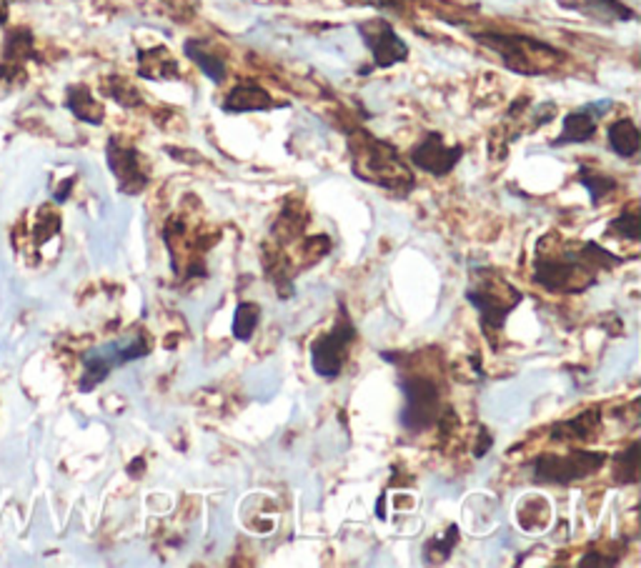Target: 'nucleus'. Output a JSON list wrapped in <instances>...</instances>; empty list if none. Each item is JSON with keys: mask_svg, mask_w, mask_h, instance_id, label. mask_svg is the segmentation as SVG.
<instances>
[{"mask_svg": "<svg viewBox=\"0 0 641 568\" xmlns=\"http://www.w3.org/2000/svg\"><path fill=\"white\" fill-rule=\"evenodd\" d=\"M621 264V256L601 248L596 240L574 243L547 236L536 248L534 280L551 293H584L599 283L601 273Z\"/></svg>", "mask_w": 641, "mask_h": 568, "instance_id": "obj_1", "label": "nucleus"}, {"mask_svg": "<svg viewBox=\"0 0 641 568\" xmlns=\"http://www.w3.org/2000/svg\"><path fill=\"white\" fill-rule=\"evenodd\" d=\"M348 150H351L353 173L361 181H369V183L381 185L388 191H399V193H409L414 188V175L401 160L396 148L374 138L371 133H351Z\"/></svg>", "mask_w": 641, "mask_h": 568, "instance_id": "obj_2", "label": "nucleus"}, {"mask_svg": "<svg viewBox=\"0 0 641 568\" xmlns=\"http://www.w3.org/2000/svg\"><path fill=\"white\" fill-rule=\"evenodd\" d=\"M471 286L467 288V301L479 313L481 329L486 338L494 345V336L504 329L508 313L523 301V296L516 286H511L507 278L494 268H474L471 271Z\"/></svg>", "mask_w": 641, "mask_h": 568, "instance_id": "obj_3", "label": "nucleus"}, {"mask_svg": "<svg viewBox=\"0 0 641 568\" xmlns=\"http://www.w3.org/2000/svg\"><path fill=\"white\" fill-rule=\"evenodd\" d=\"M483 48L494 51L501 63L519 73V76H541L561 63V53L551 48L544 40L531 36H514V33H496V30H481L474 36Z\"/></svg>", "mask_w": 641, "mask_h": 568, "instance_id": "obj_4", "label": "nucleus"}, {"mask_svg": "<svg viewBox=\"0 0 641 568\" xmlns=\"http://www.w3.org/2000/svg\"><path fill=\"white\" fill-rule=\"evenodd\" d=\"M148 353H150V336L146 330H134L118 341L95 345L93 351H88L83 356V376H80L78 388L83 394H88V391H93L95 385L106 381L110 370L128 366L134 361H141Z\"/></svg>", "mask_w": 641, "mask_h": 568, "instance_id": "obj_5", "label": "nucleus"}, {"mask_svg": "<svg viewBox=\"0 0 641 568\" xmlns=\"http://www.w3.org/2000/svg\"><path fill=\"white\" fill-rule=\"evenodd\" d=\"M399 388L403 394L399 421L406 434H424L441 421V413H443L441 388L431 376L403 370L399 373Z\"/></svg>", "mask_w": 641, "mask_h": 568, "instance_id": "obj_6", "label": "nucleus"}, {"mask_svg": "<svg viewBox=\"0 0 641 568\" xmlns=\"http://www.w3.org/2000/svg\"><path fill=\"white\" fill-rule=\"evenodd\" d=\"M356 341V326L346 313V308L341 311V316L334 323V329L326 336H320L311 345V366L319 378L334 381L341 376V370L346 366L348 351Z\"/></svg>", "mask_w": 641, "mask_h": 568, "instance_id": "obj_7", "label": "nucleus"}, {"mask_svg": "<svg viewBox=\"0 0 641 568\" xmlns=\"http://www.w3.org/2000/svg\"><path fill=\"white\" fill-rule=\"evenodd\" d=\"M604 463H606V453H599V450H574L569 456L547 453V456L534 458L531 474H534V481H539V483L569 486L574 481L594 476Z\"/></svg>", "mask_w": 641, "mask_h": 568, "instance_id": "obj_8", "label": "nucleus"}, {"mask_svg": "<svg viewBox=\"0 0 641 568\" xmlns=\"http://www.w3.org/2000/svg\"><path fill=\"white\" fill-rule=\"evenodd\" d=\"M359 36L369 53L374 55V68H391L409 58V45L384 18H371L359 23Z\"/></svg>", "mask_w": 641, "mask_h": 568, "instance_id": "obj_9", "label": "nucleus"}, {"mask_svg": "<svg viewBox=\"0 0 641 568\" xmlns=\"http://www.w3.org/2000/svg\"><path fill=\"white\" fill-rule=\"evenodd\" d=\"M464 158V146H449L443 143L441 133H426L409 153L411 166L428 175H449L454 171L456 163Z\"/></svg>", "mask_w": 641, "mask_h": 568, "instance_id": "obj_10", "label": "nucleus"}, {"mask_svg": "<svg viewBox=\"0 0 641 568\" xmlns=\"http://www.w3.org/2000/svg\"><path fill=\"white\" fill-rule=\"evenodd\" d=\"M612 101L604 98V101H594V103H587V106L576 108L572 113H566L564 120H561V133L559 138L551 141V146H574V143H588L594 135H596V128H599V120L612 110Z\"/></svg>", "mask_w": 641, "mask_h": 568, "instance_id": "obj_11", "label": "nucleus"}, {"mask_svg": "<svg viewBox=\"0 0 641 568\" xmlns=\"http://www.w3.org/2000/svg\"><path fill=\"white\" fill-rule=\"evenodd\" d=\"M108 166L118 178V191L126 196H138L146 191L148 173L141 163V153L131 146H123L118 138H110L108 143Z\"/></svg>", "mask_w": 641, "mask_h": 568, "instance_id": "obj_12", "label": "nucleus"}, {"mask_svg": "<svg viewBox=\"0 0 641 568\" xmlns=\"http://www.w3.org/2000/svg\"><path fill=\"white\" fill-rule=\"evenodd\" d=\"M279 106H286V103L273 101V95L266 88H261L258 83H251V80L239 83L223 98V110L226 113H254V110H273V108Z\"/></svg>", "mask_w": 641, "mask_h": 568, "instance_id": "obj_13", "label": "nucleus"}, {"mask_svg": "<svg viewBox=\"0 0 641 568\" xmlns=\"http://www.w3.org/2000/svg\"><path fill=\"white\" fill-rule=\"evenodd\" d=\"M561 8H569L576 13L587 15L596 23H624L634 20V11L624 5L621 0H556Z\"/></svg>", "mask_w": 641, "mask_h": 568, "instance_id": "obj_14", "label": "nucleus"}, {"mask_svg": "<svg viewBox=\"0 0 641 568\" xmlns=\"http://www.w3.org/2000/svg\"><path fill=\"white\" fill-rule=\"evenodd\" d=\"M138 76L146 80H175L181 78V63L168 48L156 45L138 53Z\"/></svg>", "mask_w": 641, "mask_h": 568, "instance_id": "obj_15", "label": "nucleus"}, {"mask_svg": "<svg viewBox=\"0 0 641 568\" xmlns=\"http://www.w3.org/2000/svg\"><path fill=\"white\" fill-rule=\"evenodd\" d=\"M609 138V148L614 150L619 158H634L639 156L641 148V133L637 128V123L631 118H619L609 126L606 131Z\"/></svg>", "mask_w": 641, "mask_h": 568, "instance_id": "obj_16", "label": "nucleus"}, {"mask_svg": "<svg viewBox=\"0 0 641 568\" xmlns=\"http://www.w3.org/2000/svg\"><path fill=\"white\" fill-rule=\"evenodd\" d=\"M183 53L203 70V76H208L214 83H223V80H226V61L218 53H214L203 40H186Z\"/></svg>", "mask_w": 641, "mask_h": 568, "instance_id": "obj_17", "label": "nucleus"}, {"mask_svg": "<svg viewBox=\"0 0 641 568\" xmlns=\"http://www.w3.org/2000/svg\"><path fill=\"white\" fill-rule=\"evenodd\" d=\"M596 426H599V413L596 410H587V413H579L572 421L554 426L551 438L554 441H588V438H594L591 434L596 431Z\"/></svg>", "mask_w": 641, "mask_h": 568, "instance_id": "obj_18", "label": "nucleus"}, {"mask_svg": "<svg viewBox=\"0 0 641 568\" xmlns=\"http://www.w3.org/2000/svg\"><path fill=\"white\" fill-rule=\"evenodd\" d=\"M576 181L587 188L588 199H591V206H594V208H599L601 203L609 199V196H614L616 188H619L616 178H612V175H606V173H601V171H591V168H587V166H584V168H579V173H576Z\"/></svg>", "mask_w": 641, "mask_h": 568, "instance_id": "obj_19", "label": "nucleus"}, {"mask_svg": "<svg viewBox=\"0 0 641 568\" xmlns=\"http://www.w3.org/2000/svg\"><path fill=\"white\" fill-rule=\"evenodd\" d=\"M68 108L73 110V116L85 123H103V106L93 98V93L88 91L85 85H73L68 91Z\"/></svg>", "mask_w": 641, "mask_h": 568, "instance_id": "obj_20", "label": "nucleus"}, {"mask_svg": "<svg viewBox=\"0 0 641 568\" xmlns=\"http://www.w3.org/2000/svg\"><path fill=\"white\" fill-rule=\"evenodd\" d=\"M261 323V305L254 304V301H243L236 308V316H233V338L240 341V344H248L254 338L256 329Z\"/></svg>", "mask_w": 641, "mask_h": 568, "instance_id": "obj_21", "label": "nucleus"}, {"mask_svg": "<svg viewBox=\"0 0 641 568\" xmlns=\"http://www.w3.org/2000/svg\"><path fill=\"white\" fill-rule=\"evenodd\" d=\"M458 526L451 523L449 531L443 533V536H434V539H428L424 543V561H426L428 566H434V564H443L449 556L454 554L456 543H458Z\"/></svg>", "mask_w": 641, "mask_h": 568, "instance_id": "obj_22", "label": "nucleus"}, {"mask_svg": "<svg viewBox=\"0 0 641 568\" xmlns=\"http://www.w3.org/2000/svg\"><path fill=\"white\" fill-rule=\"evenodd\" d=\"M614 481L621 486H631L639 481V443H631L624 453L616 456Z\"/></svg>", "mask_w": 641, "mask_h": 568, "instance_id": "obj_23", "label": "nucleus"}, {"mask_svg": "<svg viewBox=\"0 0 641 568\" xmlns=\"http://www.w3.org/2000/svg\"><path fill=\"white\" fill-rule=\"evenodd\" d=\"M606 236L609 239H627V240H639L641 239V225H639V211L631 208L624 211L621 215H616L606 225Z\"/></svg>", "mask_w": 641, "mask_h": 568, "instance_id": "obj_24", "label": "nucleus"}, {"mask_svg": "<svg viewBox=\"0 0 641 568\" xmlns=\"http://www.w3.org/2000/svg\"><path fill=\"white\" fill-rule=\"evenodd\" d=\"M108 93L118 101V103H123V106H138L141 103V95L135 93V88L128 83L126 78H113L110 80V85H108Z\"/></svg>", "mask_w": 641, "mask_h": 568, "instance_id": "obj_25", "label": "nucleus"}, {"mask_svg": "<svg viewBox=\"0 0 641 568\" xmlns=\"http://www.w3.org/2000/svg\"><path fill=\"white\" fill-rule=\"evenodd\" d=\"M554 116H556V106H554V103H544V106L536 110L534 126H531V131H536V128H541V126L551 123V120H554Z\"/></svg>", "mask_w": 641, "mask_h": 568, "instance_id": "obj_26", "label": "nucleus"}]
</instances>
